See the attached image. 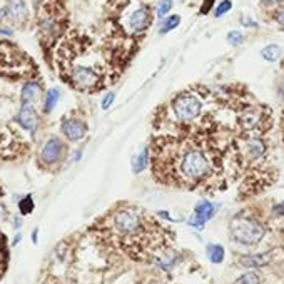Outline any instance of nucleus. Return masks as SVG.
<instances>
[{
	"instance_id": "obj_29",
	"label": "nucleus",
	"mask_w": 284,
	"mask_h": 284,
	"mask_svg": "<svg viewBox=\"0 0 284 284\" xmlns=\"http://www.w3.org/2000/svg\"><path fill=\"white\" fill-rule=\"evenodd\" d=\"M0 33H5V36H12L14 30L10 27H0Z\"/></svg>"
},
{
	"instance_id": "obj_34",
	"label": "nucleus",
	"mask_w": 284,
	"mask_h": 284,
	"mask_svg": "<svg viewBox=\"0 0 284 284\" xmlns=\"http://www.w3.org/2000/svg\"><path fill=\"white\" fill-rule=\"evenodd\" d=\"M2 17H5V10L0 9V19H2Z\"/></svg>"
},
{
	"instance_id": "obj_18",
	"label": "nucleus",
	"mask_w": 284,
	"mask_h": 284,
	"mask_svg": "<svg viewBox=\"0 0 284 284\" xmlns=\"http://www.w3.org/2000/svg\"><path fill=\"white\" fill-rule=\"evenodd\" d=\"M261 55H263V59H264V60L274 62V60L277 59V57L281 55V49H279V45L271 44V45H268V47H264V49H263V52H261Z\"/></svg>"
},
{
	"instance_id": "obj_12",
	"label": "nucleus",
	"mask_w": 284,
	"mask_h": 284,
	"mask_svg": "<svg viewBox=\"0 0 284 284\" xmlns=\"http://www.w3.org/2000/svg\"><path fill=\"white\" fill-rule=\"evenodd\" d=\"M271 261V254L269 253H263V254H247V256H242L239 259V263L242 266H246V268H263V266L269 264Z\"/></svg>"
},
{
	"instance_id": "obj_16",
	"label": "nucleus",
	"mask_w": 284,
	"mask_h": 284,
	"mask_svg": "<svg viewBox=\"0 0 284 284\" xmlns=\"http://www.w3.org/2000/svg\"><path fill=\"white\" fill-rule=\"evenodd\" d=\"M60 99V90L54 87V89H49V92L45 94V99H44V112L49 114L55 109L57 102Z\"/></svg>"
},
{
	"instance_id": "obj_21",
	"label": "nucleus",
	"mask_w": 284,
	"mask_h": 284,
	"mask_svg": "<svg viewBox=\"0 0 284 284\" xmlns=\"http://www.w3.org/2000/svg\"><path fill=\"white\" fill-rule=\"evenodd\" d=\"M181 24V17L179 15H170L169 19H166L162 22V27H161V32L162 33H167L169 30H172Z\"/></svg>"
},
{
	"instance_id": "obj_5",
	"label": "nucleus",
	"mask_w": 284,
	"mask_h": 284,
	"mask_svg": "<svg viewBox=\"0 0 284 284\" xmlns=\"http://www.w3.org/2000/svg\"><path fill=\"white\" fill-rule=\"evenodd\" d=\"M99 81H100V76L92 69V67L77 65V67H74L70 72V82L81 90L94 89L95 85L99 84Z\"/></svg>"
},
{
	"instance_id": "obj_22",
	"label": "nucleus",
	"mask_w": 284,
	"mask_h": 284,
	"mask_svg": "<svg viewBox=\"0 0 284 284\" xmlns=\"http://www.w3.org/2000/svg\"><path fill=\"white\" fill-rule=\"evenodd\" d=\"M259 282H261V277L256 272H246V274H242L236 279V284H259Z\"/></svg>"
},
{
	"instance_id": "obj_17",
	"label": "nucleus",
	"mask_w": 284,
	"mask_h": 284,
	"mask_svg": "<svg viewBox=\"0 0 284 284\" xmlns=\"http://www.w3.org/2000/svg\"><path fill=\"white\" fill-rule=\"evenodd\" d=\"M247 149L249 152H251V157L253 159H258L264 154V151H266V146H264V142L263 140H259V139H253L251 142L247 144Z\"/></svg>"
},
{
	"instance_id": "obj_24",
	"label": "nucleus",
	"mask_w": 284,
	"mask_h": 284,
	"mask_svg": "<svg viewBox=\"0 0 284 284\" xmlns=\"http://www.w3.org/2000/svg\"><path fill=\"white\" fill-rule=\"evenodd\" d=\"M232 7V4H231V0H224L223 4H219L218 5V9H216V17H221V15H224L226 12H229Z\"/></svg>"
},
{
	"instance_id": "obj_13",
	"label": "nucleus",
	"mask_w": 284,
	"mask_h": 284,
	"mask_svg": "<svg viewBox=\"0 0 284 284\" xmlns=\"http://www.w3.org/2000/svg\"><path fill=\"white\" fill-rule=\"evenodd\" d=\"M214 206L209 201H201V202H197L196 204V207H194V216H197L199 219L204 221V223H207V221H211L212 219V216H214Z\"/></svg>"
},
{
	"instance_id": "obj_15",
	"label": "nucleus",
	"mask_w": 284,
	"mask_h": 284,
	"mask_svg": "<svg viewBox=\"0 0 284 284\" xmlns=\"http://www.w3.org/2000/svg\"><path fill=\"white\" fill-rule=\"evenodd\" d=\"M147 162H149V147H144L140 154H137L132 159V172L140 174L147 167Z\"/></svg>"
},
{
	"instance_id": "obj_26",
	"label": "nucleus",
	"mask_w": 284,
	"mask_h": 284,
	"mask_svg": "<svg viewBox=\"0 0 284 284\" xmlns=\"http://www.w3.org/2000/svg\"><path fill=\"white\" fill-rule=\"evenodd\" d=\"M114 99H116V94H114V92H109V94H107L105 97H104V100H102V109H104V111L109 109V107L112 105Z\"/></svg>"
},
{
	"instance_id": "obj_3",
	"label": "nucleus",
	"mask_w": 284,
	"mask_h": 284,
	"mask_svg": "<svg viewBox=\"0 0 284 284\" xmlns=\"http://www.w3.org/2000/svg\"><path fill=\"white\" fill-rule=\"evenodd\" d=\"M181 172L186 178L199 179L209 172V161L201 151H189L181 161Z\"/></svg>"
},
{
	"instance_id": "obj_33",
	"label": "nucleus",
	"mask_w": 284,
	"mask_h": 284,
	"mask_svg": "<svg viewBox=\"0 0 284 284\" xmlns=\"http://www.w3.org/2000/svg\"><path fill=\"white\" fill-rule=\"evenodd\" d=\"M20 239H22V236H20V234H17V236H15V239H14V242H12L14 246H17V244H19V241H20Z\"/></svg>"
},
{
	"instance_id": "obj_11",
	"label": "nucleus",
	"mask_w": 284,
	"mask_h": 284,
	"mask_svg": "<svg viewBox=\"0 0 284 284\" xmlns=\"http://www.w3.org/2000/svg\"><path fill=\"white\" fill-rule=\"evenodd\" d=\"M42 94V87L41 84L36 82V81H28L22 85V90H20V102L22 104H32L33 102H37V99L41 97Z\"/></svg>"
},
{
	"instance_id": "obj_14",
	"label": "nucleus",
	"mask_w": 284,
	"mask_h": 284,
	"mask_svg": "<svg viewBox=\"0 0 284 284\" xmlns=\"http://www.w3.org/2000/svg\"><path fill=\"white\" fill-rule=\"evenodd\" d=\"M206 256L212 264H221L224 261L226 251L221 244H209V246L206 247Z\"/></svg>"
},
{
	"instance_id": "obj_28",
	"label": "nucleus",
	"mask_w": 284,
	"mask_h": 284,
	"mask_svg": "<svg viewBox=\"0 0 284 284\" xmlns=\"http://www.w3.org/2000/svg\"><path fill=\"white\" fill-rule=\"evenodd\" d=\"M276 20L279 22V24H281V25L284 27V9H281L279 12L276 14Z\"/></svg>"
},
{
	"instance_id": "obj_25",
	"label": "nucleus",
	"mask_w": 284,
	"mask_h": 284,
	"mask_svg": "<svg viewBox=\"0 0 284 284\" xmlns=\"http://www.w3.org/2000/svg\"><path fill=\"white\" fill-rule=\"evenodd\" d=\"M227 41H229L232 45H239L242 42V36L239 32H229V36H227Z\"/></svg>"
},
{
	"instance_id": "obj_7",
	"label": "nucleus",
	"mask_w": 284,
	"mask_h": 284,
	"mask_svg": "<svg viewBox=\"0 0 284 284\" xmlns=\"http://www.w3.org/2000/svg\"><path fill=\"white\" fill-rule=\"evenodd\" d=\"M62 134L65 135V139H69L70 142H79L85 137L87 134V126L82 119L77 117H65L60 124Z\"/></svg>"
},
{
	"instance_id": "obj_31",
	"label": "nucleus",
	"mask_w": 284,
	"mask_h": 284,
	"mask_svg": "<svg viewBox=\"0 0 284 284\" xmlns=\"http://www.w3.org/2000/svg\"><path fill=\"white\" fill-rule=\"evenodd\" d=\"M14 224H15V229L19 231L20 226H22V219H20V218H15V223H14Z\"/></svg>"
},
{
	"instance_id": "obj_20",
	"label": "nucleus",
	"mask_w": 284,
	"mask_h": 284,
	"mask_svg": "<svg viewBox=\"0 0 284 284\" xmlns=\"http://www.w3.org/2000/svg\"><path fill=\"white\" fill-rule=\"evenodd\" d=\"M7 259H9V254H7V247H5V237L4 234H0V277H2L5 268H7Z\"/></svg>"
},
{
	"instance_id": "obj_4",
	"label": "nucleus",
	"mask_w": 284,
	"mask_h": 284,
	"mask_svg": "<svg viewBox=\"0 0 284 284\" xmlns=\"http://www.w3.org/2000/svg\"><path fill=\"white\" fill-rule=\"evenodd\" d=\"M65 152H67V146L62 142V139L54 135V137L47 139V142L44 144L41 154H39V162H41V166L45 167L57 166V164L64 161Z\"/></svg>"
},
{
	"instance_id": "obj_6",
	"label": "nucleus",
	"mask_w": 284,
	"mask_h": 284,
	"mask_svg": "<svg viewBox=\"0 0 284 284\" xmlns=\"http://www.w3.org/2000/svg\"><path fill=\"white\" fill-rule=\"evenodd\" d=\"M114 226L124 236L135 234V232L142 229L140 218L134 211H130V209H122V211H119L114 216Z\"/></svg>"
},
{
	"instance_id": "obj_27",
	"label": "nucleus",
	"mask_w": 284,
	"mask_h": 284,
	"mask_svg": "<svg viewBox=\"0 0 284 284\" xmlns=\"http://www.w3.org/2000/svg\"><path fill=\"white\" fill-rule=\"evenodd\" d=\"M272 214H274V216H282L284 214V202L274 206V209H272Z\"/></svg>"
},
{
	"instance_id": "obj_30",
	"label": "nucleus",
	"mask_w": 284,
	"mask_h": 284,
	"mask_svg": "<svg viewBox=\"0 0 284 284\" xmlns=\"http://www.w3.org/2000/svg\"><path fill=\"white\" fill-rule=\"evenodd\" d=\"M32 242H33V244L39 242V229H36V231L32 232Z\"/></svg>"
},
{
	"instance_id": "obj_19",
	"label": "nucleus",
	"mask_w": 284,
	"mask_h": 284,
	"mask_svg": "<svg viewBox=\"0 0 284 284\" xmlns=\"http://www.w3.org/2000/svg\"><path fill=\"white\" fill-rule=\"evenodd\" d=\"M19 209H20V214H22V216L32 214V211L36 209V204H33V199H32L30 194H27V196L19 202Z\"/></svg>"
},
{
	"instance_id": "obj_23",
	"label": "nucleus",
	"mask_w": 284,
	"mask_h": 284,
	"mask_svg": "<svg viewBox=\"0 0 284 284\" xmlns=\"http://www.w3.org/2000/svg\"><path fill=\"white\" fill-rule=\"evenodd\" d=\"M170 9H172V0H162L161 4H159L157 7V15L159 17H164L170 12Z\"/></svg>"
},
{
	"instance_id": "obj_8",
	"label": "nucleus",
	"mask_w": 284,
	"mask_h": 284,
	"mask_svg": "<svg viewBox=\"0 0 284 284\" xmlns=\"http://www.w3.org/2000/svg\"><path fill=\"white\" fill-rule=\"evenodd\" d=\"M15 121L19 122V126L27 130L30 134H36L37 124H39V117L36 112V107L32 104H20V109L17 112Z\"/></svg>"
},
{
	"instance_id": "obj_9",
	"label": "nucleus",
	"mask_w": 284,
	"mask_h": 284,
	"mask_svg": "<svg viewBox=\"0 0 284 284\" xmlns=\"http://www.w3.org/2000/svg\"><path fill=\"white\" fill-rule=\"evenodd\" d=\"M27 9L24 0H9L7 9H5V17L12 22V24H20L25 19Z\"/></svg>"
},
{
	"instance_id": "obj_2",
	"label": "nucleus",
	"mask_w": 284,
	"mask_h": 284,
	"mask_svg": "<svg viewBox=\"0 0 284 284\" xmlns=\"http://www.w3.org/2000/svg\"><path fill=\"white\" fill-rule=\"evenodd\" d=\"M172 109L175 117L183 122H191L194 121L196 117H199V114L202 111V104L196 95L192 94H181L174 99L172 102Z\"/></svg>"
},
{
	"instance_id": "obj_32",
	"label": "nucleus",
	"mask_w": 284,
	"mask_h": 284,
	"mask_svg": "<svg viewBox=\"0 0 284 284\" xmlns=\"http://www.w3.org/2000/svg\"><path fill=\"white\" fill-rule=\"evenodd\" d=\"M81 156H82V151H81V149H79V151L76 152V154H74V161H76V162H77V161H79V159H81Z\"/></svg>"
},
{
	"instance_id": "obj_10",
	"label": "nucleus",
	"mask_w": 284,
	"mask_h": 284,
	"mask_svg": "<svg viewBox=\"0 0 284 284\" xmlns=\"http://www.w3.org/2000/svg\"><path fill=\"white\" fill-rule=\"evenodd\" d=\"M151 22H152V15H151V10L147 7L137 9L130 15V28H132L134 32L146 30V28L151 25Z\"/></svg>"
},
{
	"instance_id": "obj_1",
	"label": "nucleus",
	"mask_w": 284,
	"mask_h": 284,
	"mask_svg": "<svg viewBox=\"0 0 284 284\" xmlns=\"http://www.w3.org/2000/svg\"><path fill=\"white\" fill-rule=\"evenodd\" d=\"M264 234V226L253 218H241V216H237L229 224L231 239L237 244H242V246H254V244L261 242Z\"/></svg>"
}]
</instances>
